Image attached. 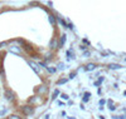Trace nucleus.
Masks as SVG:
<instances>
[{"instance_id": "obj_17", "label": "nucleus", "mask_w": 126, "mask_h": 119, "mask_svg": "<svg viewBox=\"0 0 126 119\" xmlns=\"http://www.w3.org/2000/svg\"><path fill=\"white\" fill-rule=\"evenodd\" d=\"M8 119H20V117H18V115H15V114H13V115H10Z\"/></svg>"}, {"instance_id": "obj_11", "label": "nucleus", "mask_w": 126, "mask_h": 119, "mask_svg": "<svg viewBox=\"0 0 126 119\" xmlns=\"http://www.w3.org/2000/svg\"><path fill=\"white\" fill-rule=\"evenodd\" d=\"M109 105H110V110H111V112H114L115 109H116V107H114V105H112V102H111V100H109Z\"/></svg>"}, {"instance_id": "obj_15", "label": "nucleus", "mask_w": 126, "mask_h": 119, "mask_svg": "<svg viewBox=\"0 0 126 119\" xmlns=\"http://www.w3.org/2000/svg\"><path fill=\"white\" fill-rule=\"evenodd\" d=\"M66 82H67V79H59V80L57 82V84H64Z\"/></svg>"}, {"instance_id": "obj_19", "label": "nucleus", "mask_w": 126, "mask_h": 119, "mask_svg": "<svg viewBox=\"0 0 126 119\" xmlns=\"http://www.w3.org/2000/svg\"><path fill=\"white\" fill-rule=\"evenodd\" d=\"M58 69H59V70L64 69V64H63V63H59V64H58Z\"/></svg>"}, {"instance_id": "obj_3", "label": "nucleus", "mask_w": 126, "mask_h": 119, "mask_svg": "<svg viewBox=\"0 0 126 119\" xmlns=\"http://www.w3.org/2000/svg\"><path fill=\"white\" fill-rule=\"evenodd\" d=\"M28 64L30 65V68L33 69V70H34V72L37 73V74L39 73V68H38V64H35L34 61H28Z\"/></svg>"}, {"instance_id": "obj_13", "label": "nucleus", "mask_w": 126, "mask_h": 119, "mask_svg": "<svg viewBox=\"0 0 126 119\" xmlns=\"http://www.w3.org/2000/svg\"><path fill=\"white\" fill-rule=\"evenodd\" d=\"M47 69H48V72H49V73H56V70H57L56 68H51V67H48Z\"/></svg>"}, {"instance_id": "obj_8", "label": "nucleus", "mask_w": 126, "mask_h": 119, "mask_svg": "<svg viewBox=\"0 0 126 119\" xmlns=\"http://www.w3.org/2000/svg\"><path fill=\"white\" fill-rule=\"evenodd\" d=\"M51 46L53 48V49H57V48H59V44H57V39H53V41L51 44Z\"/></svg>"}, {"instance_id": "obj_7", "label": "nucleus", "mask_w": 126, "mask_h": 119, "mask_svg": "<svg viewBox=\"0 0 126 119\" xmlns=\"http://www.w3.org/2000/svg\"><path fill=\"white\" fill-rule=\"evenodd\" d=\"M122 67H121L120 64H116V63H112L110 64V69H121Z\"/></svg>"}, {"instance_id": "obj_9", "label": "nucleus", "mask_w": 126, "mask_h": 119, "mask_svg": "<svg viewBox=\"0 0 126 119\" xmlns=\"http://www.w3.org/2000/svg\"><path fill=\"white\" fill-rule=\"evenodd\" d=\"M58 21H59V23H61L63 26H64V28H68V24H67V23H66V21L63 20V19H61V18H58Z\"/></svg>"}, {"instance_id": "obj_16", "label": "nucleus", "mask_w": 126, "mask_h": 119, "mask_svg": "<svg viewBox=\"0 0 126 119\" xmlns=\"http://www.w3.org/2000/svg\"><path fill=\"white\" fill-rule=\"evenodd\" d=\"M49 21H51V24H53V25L56 24V21H54V18H53V15L49 16Z\"/></svg>"}, {"instance_id": "obj_20", "label": "nucleus", "mask_w": 126, "mask_h": 119, "mask_svg": "<svg viewBox=\"0 0 126 119\" xmlns=\"http://www.w3.org/2000/svg\"><path fill=\"white\" fill-rule=\"evenodd\" d=\"M89 96H91V93H89V92H86V93H84V98H89Z\"/></svg>"}, {"instance_id": "obj_10", "label": "nucleus", "mask_w": 126, "mask_h": 119, "mask_svg": "<svg viewBox=\"0 0 126 119\" xmlns=\"http://www.w3.org/2000/svg\"><path fill=\"white\" fill-rule=\"evenodd\" d=\"M103 79H105V78H103V77H101L100 79H98V80L97 82H94V87H98V85H100L101 84V83L103 82Z\"/></svg>"}, {"instance_id": "obj_22", "label": "nucleus", "mask_w": 126, "mask_h": 119, "mask_svg": "<svg viewBox=\"0 0 126 119\" xmlns=\"http://www.w3.org/2000/svg\"><path fill=\"white\" fill-rule=\"evenodd\" d=\"M74 77H76V73H72V74H71V75H69V78H71V79H73Z\"/></svg>"}, {"instance_id": "obj_18", "label": "nucleus", "mask_w": 126, "mask_h": 119, "mask_svg": "<svg viewBox=\"0 0 126 119\" xmlns=\"http://www.w3.org/2000/svg\"><path fill=\"white\" fill-rule=\"evenodd\" d=\"M24 49H25L26 51H32V46H30V45H24Z\"/></svg>"}, {"instance_id": "obj_12", "label": "nucleus", "mask_w": 126, "mask_h": 119, "mask_svg": "<svg viewBox=\"0 0 126 119\" xmlns=\"http://www.w3.org/2000/svg\"><path fill=\"white\" fill-rule=\"evenodd\" d=\"M89 55H91V53H89L88 50H86V51H83V56H84V58H88V56Z\"/></svg>"}, {"instance_id": "obj_5", "label": "nucleus", "mask_w": 126, "mask_h": 119, "mask_svg": "<svg viewBox=\"0 0 126 119\" xmlns=\"http://www.w3.org/2000/svg\"><path fill=\"white\" fill-rule=\"evenodd\" d=\"M66 40H67V35H66V34H62V35H61V39H59V48H62L63 45H64Z\"/></svg>"}, {"instance_id": "obj_2", "label": "nucleus", "mask_w": 126, "mask_h": 119, "mask_svg": "<svg viewBox=\"0 0 126 119\" xmlns=\"http://www.w3.org/2000/svg\"><path fill=\"white\" fill-rule=\"evenodd\" d=\"M5 98L8 100H10V102H13V100H14V93H13L11 90H6L5 92Z\"/></svg>"}, {"instance_id": "obj_23", "label": "nucleus", "mask_w": 126, "mask_h": 119, "mask_svg": "<svg viewBox=\"0 0 126 119\" xmlns=\"http://www.w3.org/2000/svg\"><path fill=\"white\" fill-rule=\"evenodd\" d=\"M69 119H76L74 117H69Z\"/></svg>"}, {"instance_id": "obj_4", "label": "nucleus", "mask_w": 126, "mask_h": 119, "mask_svg": "<svg viewBox=\"0 0 126 119\" xmlns=\"http://www.w3.org/2000/svg\"><path fill=\"white\" fill-rule=\"evenodd\" d=\"M94 69H96V65H94L93 63H88L86 65V68H84L86 72H92V70H94Z\"/></svg>"}, {"instance_id": "obj_6", "label": "nucleus", "mask_w": 126, "mask_h": 119, "mask_svg": "<svg viewBox=\"0 0 126 119\" xmlns=\"http://www.w3.org/2000/svg\"><path fill=\"white\" fill-rule=\"evenodd\" d=\"M10 51L15 54H20V48L19 46H10Z\"/></svg>"}, {"instance_id": "obj_1", "label": "nucleus", "mask_w": 126, "mask_h": 119, "mask_svg": "<svg viewBox=\"0 0 126 119\" xmlns=\"http://www.w3.org/2000/svg\"><path fill=\"white\" fill-rule=\"evenodd\" d=\"M21 112H23L25 115H30V114L34 113V108L30 107V105H24V107H21Z\"/></svg>"}, {"instance_id": "obj_24", "label": "nucleus", "mask_w": 126, "mask_h": 119, "mask_svg": "<svg viewBox=\"0 0 126 119\" xmlns=\"http://www.w3.org/2000/svg\"><path fill=\"white\" fill-rule=\"evenodd\" d=\"M124 94H125V95H126V90H125V92H124Z\"/></svg>"}, {"instance_id": "obj_21", "label": "nucleus", "mask_w": 126, "mask_h": 119, "mask_svg": "<svg viewBox=\"0 0 126 119\" xmlns=\"http://www.w3.org/2000/svg\"><path fill=\"white\" fill-rule=\"evenodd\" d=\"M105 104H106V100H105V99H101V100H100V105L102 107V105H105Z\"/></svg>"}, {"instance_id": "obj_14", "label": "nucleus", "mask_w": 126, "mask_h": 119, "mask_svg": "<svg viewBox=\"0 0 126 119\" xmlns=\"http://www.w3.org/2000/svg\"><path fill=\"white\" fill-rule=\"evenodd\" d=\"M61 98H62V99H64V100H68V99H69V96L67 95V94H61Z\"/></svg>"}]
</instances>
